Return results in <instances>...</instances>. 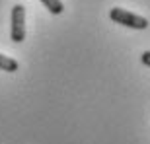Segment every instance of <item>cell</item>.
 Segmentation results:
<instances>
[{
    "instance_id": "1",
    "label": "cell",
    "mask_w": 150,
    "mask_h": 144,
    "mask_svg": "<svg viewBox=\"0 0 150 144\" xmlns=\"http://www.w3.org/2000/svg\"><path fill=\"white\" fill-rule=\"evenodd\" d=\"M109 18H111V22L119 23V25H125V28H131V29H146L148 28V20L144 16H139V14L129 12L125 8H111L109 10Z\"/></svg>"
},
{
    "instance_id": "2",
    "label": "cell",
    "mask_w": 150,
    "mask_h": 144,
    "mask_svg": "<svg viewBox=\"0 0 150 144\" xmlns=\"http://www.w3.org/2000/svg\"><path fill=\"white\" fill-rule=\"evenodd\" d=\"M10 37L14 43H22L23 39H25V8L22 4H16L12 8Z\"/></svg>"
},
{
    "instance_id": "3",
    "label": "cell",
    "mask_w": 150,
    "mask_h": 144,
    "mask_svg": "<svg viewBox=\"0 0 150 144\" xmlns=\"http://www.w3.org/2000/svg\"><path fill=\"white\" fill-rule=\"evenodd\" d=\"M18 61L16 59H12V56H6L0 53V70L2 72H16L18 70Z\"/></svg>"
},
{
    "instance_id": "4",
    "label": "cell",
    "mask_w": 150,
    "mask_h": 144,
    "mask_svg": "<svg viewBox=\"0 0 150 144\" xmlns=\"http://www.w3.org/2000/svg\"><path fill=\"white\" fill-rule=\"evenodd\" d=\"M41 4H43L51 14H55V16H59V14L64 12V4H62V0H41Z\"/></svg>"
},
{
    "instance_id": "5",
    "label": "cell",
    "mask_w": 150,
    "mask_h": 144,
    "mask_svg": "<svg viewBox=\"0 0 150 144\" xmlns=\"http://www.w3.org/2000/svg\"><path fill=\"white\" fill-rule=\"evenodd\" d=\"M140 61H142V64H144V66L150 68V51H144V53L140 55Z\"/></svg>"
}]
</instances>
